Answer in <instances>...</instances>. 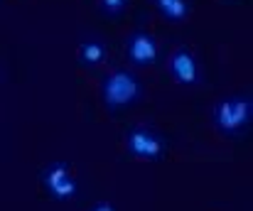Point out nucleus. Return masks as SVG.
I'll return each mask as SVG.
<instances>
[{"instance_id": "obj_4", "label": "nucleus", "mask_w": 253, "mask_h": 211, "mask_svg": "<svg viewBox=\"0 0 253 211\" xmlns=\"http://www.w3.org/2000/svg\"><path fill=\"white\" fill-rule=\"evenodd\" d=\"M128 57L138 67H150L158 62V42L148 32H133L128 37Z\"/></svg>"}, {"instance_id": "obj_8", "label": "nucleus", "mask_w": 253, "mask_h": 211, "mask_svg": "<svg viewBox=\"0 0 253 211\" xmlns=\"http://www.w3.org/2000/svg\"><path fill=\"white\" fill-rule=\"evenodd\" d=\"M72 174H69V167L64 165V162H52L44 172H42V179H44V187L49 189V194L64 182V179H69Z\"/></svg>"}, {"instance_id": "obj_10", "label": "nucleus", "mask_w": 253, "mask_h": 211, "mask_svg": "<svg viewBox=\"0 0 253 211\" xmlns=\"http://www.w3.org/2000/svg\"><path fill=\"white\" fill-rule=\"evenodd\" d=\"M98 5H101V10L106 15H121L126 10L128 0H98Z\"/></svg>"}, {"instance_id": "obj_3", "label": "nucleus", "mask_w": 253, "mask_h": 211, "mask_svg": "<svg viewBox=\"0 0 253 211\" xmlns=\"http://www.w3.org/2000/svg\"><path fill=\"white\" fill-rule=\"evenodd\" d=\"M126 145H128V152H130L133 157H138V160H150V162H155V160H160V155H163V140H160L155 133L145 130V128H133V130L128 133V138H126Z\"/></svg>"}, {"instance_id": "obj_5", "label": "nucleus", "mask_w": 253, "mask_h": 211, "mask_svg": "<svg viewBox=\"0 0 253 211\" xmlns=\"http://www.w3.org/2000/svg\"><path fill=\"white\" fill-rule=\"evenodd\" d=\"M169 74H172L174 81L182 84V86H194V84H199V67H197L192 52H187V49L172 52V57H169Z\"/></svg>"}, {"instance_id": "obj_7", "label": "nucleus", "mask_w": 253, "mask_h": 211, "mask_svg": "<svg viewBox=\"0 0 253 211\" xmlns=\"http://www.w3.org/2000/svg\"><path fill=\"white\" fill-rule=\"evenodd\" d=\"M155 5L169 22H182L189 15V2L187 0H155Z\"/></svg>"}, {"instance_id": "obj_9", "label": "nucleus", "mask_w": 253, "mask_h": 211, "mask_svg": "<svg viewBox=\"0 0 253 211\" xmlns=\"http://www.w3.org/2000/svg\"><path fill=\"white\" fill-rule=\"evenodd\" d=\"M74 194H77V182H74V177L64 179V182L52 192V197H54V199H72Z\"/></svg>"}, {"instance_id": "obj_1", "label": "nucleus", "mask_w": 253, "mask_h": 211, "mask_svg": "<svg viewBox=\"0 0 253 211\" xmlns=\"http://www.w3.org/2000/svg\"><path fill=\"white\" fill-rule=\"evenodd\" d=\"M103 101L108 108L118 111V108H126L130 103H135L143 93V86L138 81V76L133 71H126V69H116L111 71L103 81Z\"/></svg>"}, {"instance_id": "obj_6", "label": "nucleus", "mask_w": 253, "mask_h": 211, "mask_svg": "<svg viewBox=\"0 0 253 211\" xmlns=\"http://www.w3.org/2000/svg\"><path fill=\"white\" fill-rule=\"evenodd\" d=\"M79 59H82V64H86V67H98L106 59V47L98 40H86V42H82V47H79Z\"/></svg>"}, {"instance_id": "obj_2", "label": "nucleus", "mask_w": 253, "mask_h": 211, "mask_svg": "<svg viewBox=\"0 0 253 211\" xmlns=\"http://www.w3.org/2000/svg\"><path fill=\"white\" fill-rule=\"evenodd\" d=\"M251 121V98L249 96H234L229 101L216 103L214 108V123L221 133L236 135L241 133Z\"/></svg>"}, {"instance_id": "obj_11", "label": "nucleus", "mask_w": 253, "mask_h": 211, "mask_svg": "<svg viewBox=\"0 0 253 211\" xmlns=\"http://www.w3.org/2000/svg\"><path fill=\"white\" fill-rule=\"evenodd\" d=\"M91 211H116V209H113L108 202H98V204H96V207H93Z\"/></svg>"}]
</instances>
